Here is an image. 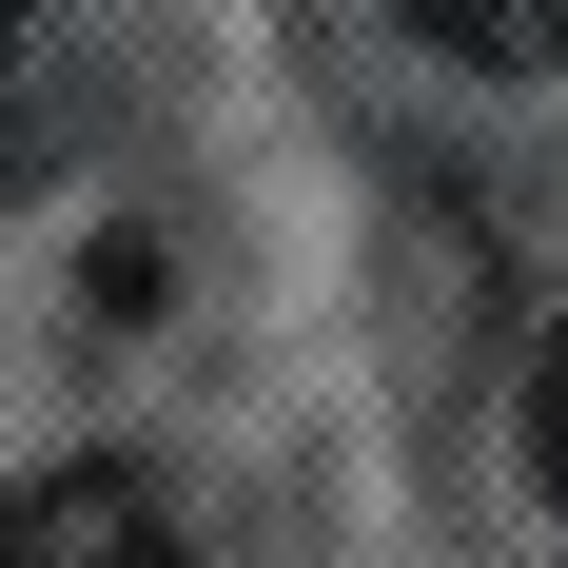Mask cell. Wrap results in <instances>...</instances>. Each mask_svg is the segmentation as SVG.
Segmentation results:
<instances>
[{"label":"cell","instance_id":"obj_1","mask_svg":"<svg viewBox=\"0 0 568 568\" xmlns=\"http://www.w3.org/2000/svg\"><path fill=\"white\" fill-rule=\"evenodd\" d=\"M0 568H196V549H176V510H158L138 452H59L40 490L0 510Z\"/></svg>","mask_w":568,"mask_h":568},{"label":"cell","instance_id":"obj_2","mask_svg":"<svg viewBox=\"0 0 568 568\" xmlns=\"http://www.w3.org/2000/svg\"><path fill=\"white\" fill-rule=\"evenodd\" d=\"M529 470H549V510H568V334L529 353Z\"/></svg>","mask_w":568,"mask_h":568},{"label":"cell","instance_id":"obj_3","mask_svg":"<svg viewBox=\"0 0 568 568\" xmlns=\"http://www.w3.org/2000/svg\"><path fill=\"white\" fill-rule=\"evenodd\" d=\"M0 40H20V0H0Z\"/></svg>","mask_w":568,"mask_h":568}]
</instances>
